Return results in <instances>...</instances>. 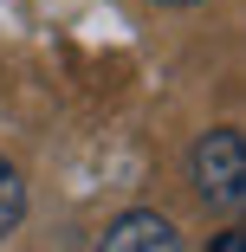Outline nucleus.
Wrapping results in <instances>:
<instances>
[{"instance_id": "nucleus-1", "label": "nucleus", "mask_w": 246, "mask_h": 252, "mask_svg": "<svg viewBox=\"0 0 246 252\" xmlns=\"http://www.w3.org/2000/svg\"><path fill=\"white\" fill-rule=\"evenodd\" d=\"M188 181H194V194H201L208 207L240 214L246 207V136L233 123L208 129L201 142H194V156H188Z\"/></svg>"}, {"instance_id": "nucleus-4", "label": "nucleus", "mask_w": 246, "mask_h": 252, "mask_svg": "<svg viewBox=\"0 0 246 252\" xmlns=\"http://www.w3.org/2000/svg\"><path fill=\"white\" fill-rule=\"evenodd\" d=\"M162 7H194V0H162Z\"/></svg>"}, {"instance_id": "nucleus-2", "label": "nucleus", "mask_w": 246, "mask_h": 252, "mask_svg": "<svg viewBox=\"0 0 246 252\" xmlns=\"http://www.w3.org/2000/svg\"><path fill=\"white\" fill-rule=\"evenodd\" d=\"M97 246H104V252H175L181 233H175L162 214H123V220L104 226V239H97Z\"/></svg>"}, {"instance_id": "nucleus-3", "label": "nucleus", "mask_w": 246, "mask_h": 252, "mask_svg": "<svg viewBox=\"0 0 246 252\" xmlns=\"http://www.w3.org/2000/svg\"><path fill=\"white\" fill-rule=\"evenodd\" d=\"M26 220V181H20V168L0 156V246L13 239V226Z\"/></svg>"}]
</instances>
